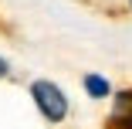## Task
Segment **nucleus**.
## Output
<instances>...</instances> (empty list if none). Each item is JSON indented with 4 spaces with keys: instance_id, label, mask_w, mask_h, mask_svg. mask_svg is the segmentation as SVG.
Masks as SVG:
<instances>
[{
    "instance_id": "obj_1",
    "label": "nucleus",
    "mask_w": 132,
    "mask_h": 129,
    "mask_svg": "<svg viewBox=\"0 0 132 129\" xmlns=\"http://www.w3.org/2000/svg\"><path fill=\"white\" fill-rule=\"evenodd\" d=\"M31 95H34V105H37V112L54 126V122H61L64 116H68V98H64V92L54 85V82H47V78H37L34 85H31Z\"/></svg>"
},
{
    "instance_id": "obj_2",
    "label": "nucleus",
    "mask_w": 132,
    "mask_h": 129,
    "mask_svg": "<svg viewBox=\"0 0 132 129\" xmlns=\"http://www.w3.org/2000/svg\"><path fill=\"white\" fill-rule=\"evenodd\" d=\"M105 129H132V88H125L115 98V109L105 122Z\"/></svg>"
},
{
    "instance_id": "obj_3",
    "label": "nucleus",
    "mask_w": 132,
    "mask_h": 129,
    "mask_svg": "<svg viewBox=\"0 0 132 129\" xmlns=\"http://www.w3.org/2000/svg\"><path fill=\"white\" fill-rule=\"evenodd\" d=\"M85 92H88L92 98H105L112 88H109V82H105L102 75H88V78H85Z\"/></svg>"
},
{
    "instance_id": "obj_4",
    "label": "nucleus",
    "mask_w": 132,
    "mask_h": 129,
    "mask_svg": "<svg viewBox=\"0 0 132 129\" xmlns=\"http://www.w3.org/2000/svg\"><path fill=\"white\" fill-rule=\"evenodd\" d=\"M7 71H10V68H7V61H4V58H0V78H4V75H7Z\"/></svg>"
},
{
    "instance_id": "obj_5",
    "label": "nucleus",
    "mask_w": 132,
    "mask_h": 129,
    "mask_svg": "<svg viewBox=\"0 0 132 129\" xmlns=\"http://www.w3.org/2000/svg\"><path fill=\"white\" fill-rule=\"evenodd\" d=\"M129 7H132V0H129Z\"/></svg>"
}]
</instances>
